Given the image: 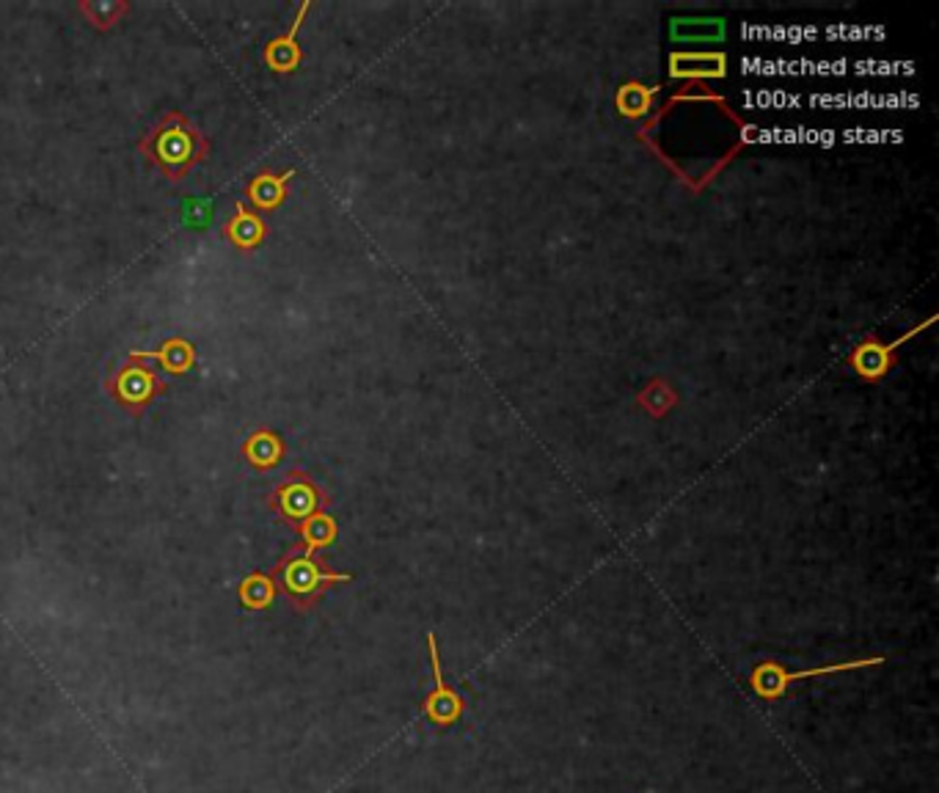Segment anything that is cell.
Listing matches in <instances>:
<instances>
[{
	"label": "cell",
	"instance_id": "obj_16",
	"mask_svg": "<svg viewBox=\"0 0 939 793\" xmlns=\"http://www.w3.org/2000/svg\"><path fill=\"white\" fill-rule=\"evenodd\" d=\"M653 97H656V89L631 80V83H623L618 89V94H615V108L620 111V117L642 119L653 111Z\"/></svg>",
	"mask_w": 939,
	"mask_h": 793
},
{
	"label": "cell",
	"instance_id": "obj_11",
	"mask_svg": "<svg viewBox=\"0 0 939 793\" xmlns=\"http://www.w3.org/2000/svg\"><path fill=\"white\" fill-rule=\"evenodd\" d=\"M312 9V3H303L301 11H298L296 22H292V28L287 33H281V37H276L273 42L264 48V64H268L273 72H296L298 67H301L303 61V50L301 44H298V31H301V22L303 17H307V11Z\"/></svg>",
	"mask_w": 939,
	"mask_h": 793
},
{
	"label": "cell",
	"instance_id": "obj_2",
	"mask_svg": "<svg viewBox=\"0 0 939 793\" xmlns=\"http://www.w3.org/2000/svg\"><path fill=\"white\" fill-rule=\"evenodd\" d=\"M270 576H273L276 588L284 595V601L290 603L298 614H307L317 609V603L328 595V590L337 588V584L353 582V573L333 571L322 551L309 549L301 540L279 556Z\"/></svg>",
	"mask_w": 939,
	"mask_h": 793
},
{
	"label": "cell",
	"instance_id": "obj_7",
	"mask_svg": "<svg viewBox=\"0 0 939 793\" xmlns=\"http://www.w3.org/2000/svg\"><path fill=\"white\" fill-rule=\"evenodd\" d=\"M935 323V318L926 320L920 329H912L903 333L901 339H896V342H881L879 337H873V333H868L862 342L855 344V350H851L849 355V364L851 370L857 372V375L862 378V381H881V378L890 375L892 364H896V350L901 348L903 342H909V339L915 337V333H920L923 329H929V325Z\"/></svg>",
	"mask_w": 939,
	"mask_h": 793
},
{
	"label": "cell",
	"instance_id": "obj_4",
	"mask_svg": "<svg viewBox=\"0 0 939 793\" xmlns=\"http://www.w3.org/2000/svg\"><path fill=\"white\" fill-rule=\"evenodd\" d=\"M264 504H268L270 513L292 529L298 534V529L307 524L314 515L328 513L331 508V493L309 474L307 469H290L281 482H276L273 491L264 496Z\"/></svg>",
	"mask_w": 939,
	"mask_h": 793
},
{
	"label": "cell",
	"instance_id": "obj_6",
	"mask_svg": "<svg viewBox=\"0 0 939 793\" xmlns=\"http://www.w3.org/2000/svg\"><path fill=\"white\" fill-rule=\"evenodd\" d=\"M428 653H430V670H433L436 689L428 694V697H424L422 711H424V716H428L430 725H436L439 730L452 727V725H458L460 720H463L466 700H463V694L454 692V689L449 686L447 681H443L439 640H436L433 631L428 634Z\"/></svg>",
	"mask_w": 939,
	"mask_h": 793
},
{
	"label": "cell",
	"instance_id": "obj_12",
	"mask_svg": "<svg viewBox=\"0 0 939 793\" xmlns=\"http://www.w3.org/2000/svg\"><path fill=\"white\" fill-rule=\"evenodd\" d=\"M728 74V56L725 53H672L670 78L676 80H708Z\"/></svg>",
	"mask_w": 939,
	"mask_h": 793
},
{
	"label": "cell",
	"instance_id": "obj_17",
	"mask_svg": "<svg viewBox=\"0 0 939 793\" xmlns=\"http://www.w3.org/2000/svg\"><path fill=\"white\" fill-rule=\"evenodd\" d=\"M78 11L97 31H111L117 22L130 14V3L127 0H80Z\"/></svg>",
	"mask_w": 939,
	"mask_h": 793
},
{
	"label": "cell",
	"instance_id": "obj_13",
	"mask_svg": "<svg viewBox=\"0 0 939 793\" xmlns=\"http://www.w3.org/2000/svg\"><path fill=\"white\" fill-rule=\"evenodd\" d=\"M670 37L676 42H719L725 39L722 17H678L670 22Z\"/></svg>",
	"mask_w": 939,
	"mask_h": 793
},
{
	"label": "cell",
	"instance_id": "obj_14",
	"mask_svg": "<svg viewBox=\"0 0 939 793\" xmlns=\"http://www.w3.org/2000/svg\"><path fill=\"white\" fill-rule=\"evenodd\" d=\"M152 355H154V364L163 367L169 375H186V372L193 370L196 361H199V353H196L193 344L182 337L166 339V342L160 344Z\"/></svg>",
	"mask_w": 939,
	"mask_h": 793
},
{
	"label": "cell",
	"instance_id": "obj_8",
	"mask_svg": "<svg viewBox=\"0 0 939 793\" xmlns=\"http://www.w3.org/2000/svg\"><path fill=\"white\" fill-rule=\"evenodd\" d=\"M221 234L240 251H253L268 240L270 227L257 210L246 207V201H238L234 204V212L229 221H223Z\"/></svg>",
	"mask_w": 939,
	"mask_h": 793
},
{
	"label": "cell",
	"instance_id": "obj_9",
	"mask_svg": "<svg viewBox=\"0 0 939 793\" xmlns=\"http://www.w3.org/2000/svg\"><path fill=\"white\" fill-rule=\"evenodd\" d=\"M240 455H243V461L249 463L253 471H270L287 458V444L273 428L259 424V428H253L251 433L246 435L243 446H240Z\"/></svg>",
	"mask_w": 939,
	"mask_h": 793
},
{
	"label": "cell",
	"instance_id": "obj_3",
	"mask_svg": "<svg viewBox=\"0 0 939 793\" xmlns=\"http://www.w3.org/2000/svg\"><path fill=\"white\" fill-rule=\"evenodd\" d=\"M106 392L124 413L141 419L160 394L169 392V383L158 372L154 355L149 350H136L117 372L106 378Z\"/></svg>",
	"mask_w": 939,
	"mask_h": 793
},
{
	"label": "cell",
	"instance_id": "obj_15",
	"mask_svg": "<svg viewBox=\"0 0 939 793\" xmlns=\"http://www.w3.org/2000/svg\"><path fill=\"white\" fill-rule=\"evenodd\" d=\"M240 603L251 612H268L273 606L276 595H279V588H276L273 576L262 571H253L240 582Z\"/></svg>",
	"mask_w": 939,
	"mask_h": 793
},
{
	"label": "cell",
	"instance_id": "obj_1",
	"mask_svg": "<svg viewBox=\"0 0 939 793\" xmlns=\"http://www.w3.org/2000/svg\"><path fill=\"white\" fill-rule=\"evenodd\" d=\"M138 152L169 182H182L210 158V138L182 111H169L138 138Z\"/></svg>",
	"mask_w": 939,
	"mask_h": 793
},
{
	"label": "cell",
	"instance_id": "obj_10",
	"mask_svg": "<svg viewBox=\"0 0 939 793\" xmlns=\"http://www.w3.org/2000/svg\"><path fill=\"white\" fill-rule=\"evenodd\" d=\"M292 169L287 171H259L257 177H251L246 182V199L253 210L262 215V212H273L284 204L287 191H290Z\"/></svg>",
	"mask_w": 939,
	"mask_h": 793
},
{
	"label": "cell",
	"instance_id": "obj_5",
	"mask_svg": "<svg viewBox=\"0 0 939 793\" xmlns=\"http://www.w3.org/2000/svg\"><path fill=\"white\" fill-rule=\"evenodd\" d=\"M879 664H885V656L838 661V664L791 672V670H786L782 664H777V661L763 659L752 666L750 686L760 700H766V703H775V700H780L782 694L788 692V686H791L793 681H808V677H821V675H840V672H855V670H866V666H879Z\"/></svg>",
	"mask_w": 939,
	"mask_h": 793
},
{
	"label": "cell",
	"instance_id": "obj_19",
	"mask_svg": "<svg viewBox=\"0 0 939 793\" xmlns=\"http://www.w3.org/2000/svg\"><path fill=\"white\" fill-rule=\"evenodd\" d=\"M337 534H339V526H337V519H333L331 513L314 515V519H309L307 524L298 529V538H301V543L309 545V549H314V551L331 549V545L337 543Z\"/></svg>",
	"mask_w": 939,
	"mask_h": 793
},
{
	"label": "cell",
	"instance_id": "obj_18",
	"mask_svg": "<svg viewBox=\"0 0 939 793\" xmlns=\"http://www.w3.org/2000/svg\"><path fill=\"white\" fill-rule=\"evenodd\" d=\"M637 405L642 408L648 416L661 419L678 405V394H676V389L665 381V378H653V381L645 383V389H639L637 392Z\"/></svg>",
	"mask_w": 939,
	"mask_h": 793
}]
</instances>
